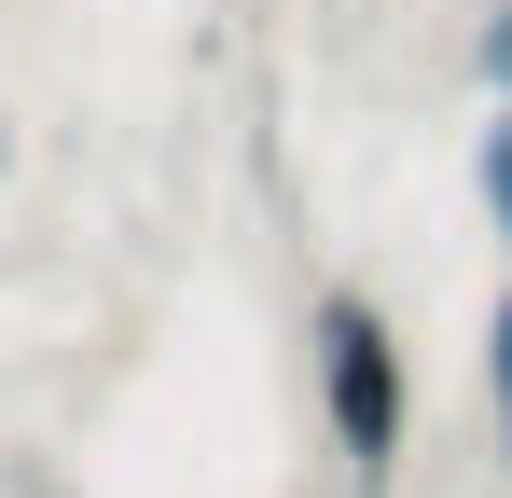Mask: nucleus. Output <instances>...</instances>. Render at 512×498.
<instances>
[{"label":"nucleus","mask_w":512,"mask_h":498,"mask_svg":"<svg viewBox=\"0 0 512 498\" xmlns=\"http://www.w3.org/2000/svg\"><path fill=\"white\" fill-rule=\"evenodd\" d=\"M0 180H14V125H0Z\"/></svg>","instance_id":"obj_5"},{"label":"nucleus","mask_w":512,"mask_h":498,"mask_svg":"<svg viewBox=\"0 0 512 498\" xmlns=\"http://www.w3.org/2000/svg\"><path fill=\"white\" fill-rule=\"evenodd\" d=\"M471 83L512 97V0H485V28H471Z\"/></svg>","instance_id":"obj_3"},{"label":"nucleus","mask_w":512,"mask_h":498,"mask_svg":"<svg viewBox=\"0 0 512 498\" xmlns=\"http://www.w3.org/2000/svg\"><path fill=\"white\" fill-rule=\"evenodd\" d=\"M471 208H485V236H512V97H499V125L471 139Z\"/></svg>","instance_id":"obj_2"},{"label":"nucleus","mask_w":512,"mask_h":498,"mask_svg":"<svg viewBox=\"0 0 512 498\" xmlns=\"http://www.w3.org/2000/svg\"><path fill=\"white\" fill-rule=\"evenodd\" d=\"M319 429H333L346 485L388 498L402 485V443H416V374H402V332H388V305L374 291H319Z\"/></svg>","instance_id":"obj_1"},{"label":"nucleus","mask_w":512,"mask_h":498,"mask_svg":"<svg viewBox=\"0 0 512 498\" xmlns=\"http://www.w3.org/2000/svg\"><path fill=\"white\" fill-rule=\"evenodd\" d=\"M485 388H499V457H512V291L485 305Z\"/></svg>","instance_id":"obj_4"}]
</instances>
